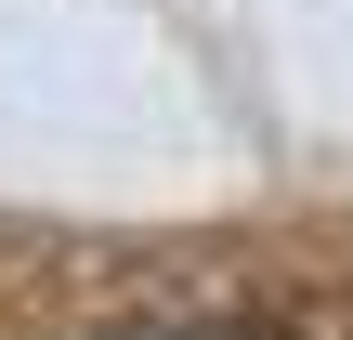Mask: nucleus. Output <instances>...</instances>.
Here are the masks:
<instances>
[{"mask_svg":"<svg viewBox=\"0 0 353 340\" xmlns=\"http://www.w3.org/2000/svg\"><path fill=\"white\" fill-rule=\"evenodd\" d=\"M118 340H262V328H236V314H144V328H118Z\"/></svg>","mask_w":353,"mask_h":340,"instance_id":"1","label":"nucleus"}]
</instances>
